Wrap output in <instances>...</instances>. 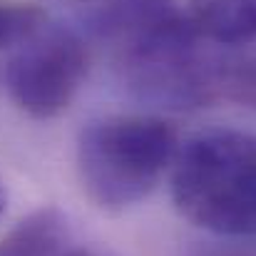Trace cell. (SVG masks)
Wrapping results in <instances>:
<instances>
[{
    "label": "cell",
    "mask_w": 256,
    "mask_h": 256,
    "mask_svg": "<svg viewBox=\"0 0 256 256\" xmlns=\"http://www.w3.org/2000/svg\"><path fill=\"white\" fill-rule=\"evenodd\" d=\"M172 199L194 226L219 236H256V134L204 130L172 167Z\"/></svg>",
    "instance_id": "cell-1"
},
{
    "label": "cell",
    "mask_w": 256,
    "mask_h": 256,
    "mask_svg": "<svg viewBox=\"0 0 256 256\" xmlns=\"http://www.w3.org/2000/svg\"><path fill=\"white\" fill-rule=\"evenodd\" d=\"M179 152L176 134L154 114H107L78 137V174L102 212H124L147 199Z\"/></svg>",
    "instance_id": "cell-2"
},
{
    "label": "cell",
    "mask_w": 256,
    "mask_h": 256,
    "mask_svg": "<svg viewBox=\"0 0 256 256\" xmlns=\"http://www.w3.org/2000/svg\"><path fill=\"white\" fill-rule=\"evenodd\" d=\"M202 40L182 8L112 48L130 94L164 110H196L222 100V58L209 55Z\"/></svg>",
    "instance_id": "cell-3"
},
{
    "label": "cell",
    "mask_w": 256,
    "mask_h": 256,
    "mask_svg": "<svg viewBox=\"0 0 256 256\" xmlns=\"http://www.w3.org/2000/svg\"><path fill=\"white\" fill-rule=\"evenodd\" d=\"M85 75V40L72 28L48 22L8 58L0 82L20 112L35 120H52L70 107Z\"/></svg>",
    "instance_id": "cell-4"
},
{
    "label": "cell",
    "mask_w": 256,
    "mask_h": 256,
    "mask_svg": "<svg viewBox=\"0 0 256 256\" xmlns=\"http://www.w3.org/2000/svg\"><path fill=\"white\" fill-rule=\"evenodd\" d=\"M72 244L68 216L55 206H42L0 239V256H62Z\"/></svg>",
    "instance_id": "cell-5"
},
{
    "label": "cell",
    "mask_w": 256,
    "mask_h": 256,
    "mask_svg": "<svg viewBox=\"0 0 256 256\" xmlns=\"http://www.w3.org/2000/svg\"><path fill=\"white\" fill-rule=\"evenodd\" d=\"M184 10L209 42L244 45L256 40V0H186Z\"/></svg>",
    "instance_id": "cell-6"
},
{
    "label": "cell",
    "mask_w": 256,
    "mask_h": 256,
    "mask_svg": "<svg viewBox=\"0 0 256 256\" xmlns=\"http://www.w3.org/2000/svg\"><path fill=\"white\" fill-rule=\"evenodd\" d=\"M48 22V12L38 2L0 0V50H18Z\"/></svg>",
    "instance_id": "cell-7"
},
{
    "label": "cell",
    "mask_w": 256,
    "mask_h": 256,
    "mask_svg": "<svg viewBox=\"0 0 256 256\" xmlns=\"http://www.w3.org/2000/svg\"><path fill=\"white\" fill-rule=\"evenodd\" d=\"M222 97L256 107L254 58H222Z\"/></svg>",
    "instance_id": "cell-8"
},
{
    "label": "cell",
    "mask_w": 256,
    "mask_h": 256,
    "mask_svg": "<svg viewBox=\"0 0 256 256\" xmlns=\"http://www.w3.org/2000/svg\"><path fill=\"white\" fill-rule=\"evenodd\" d=\"M70 2H75V5L85 8V15H87V12H92V10L102 8V5H107V2H112V0H70Z\"/></svg>",
    "instance_id": "cell-9"
},
{
    "label": "cell",
    "mask_w": 256,
    "mask_h": 256,
    "mask_svg": "<svg viewBox=\"0 0 256 256\" xmlns=\"http://www.w3.org/2000/svg\"><path fill=\"white\" fill-rule=\"evenodd\" d=\"M62 256H97V254H94L92 249H87V246H80V244H72V246H70V249H68V252H65Z\"/></svg>",
    "instance_id": "cell-10"
},
{
    "label": "cell",
    "mask_w": 256,
    "mask_h": 256,
    "mask_svg": "<svg viewBox=\"0 0 256 256\" xmlns=\"http://www.w3.org/2000/svg\"><path fill=\"white\" fill-rule=\"evenodd\" d=\"M5 204H8V194H5V186H2V182H0V214L5 212Z\"/></svg>",
    "instance_id": "cell-11"
}]
</instances>
